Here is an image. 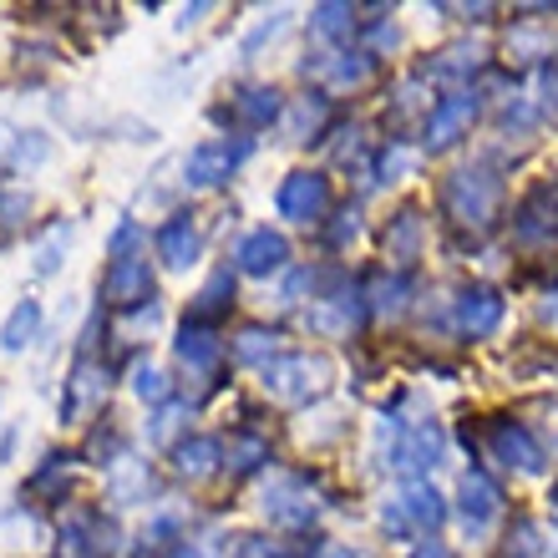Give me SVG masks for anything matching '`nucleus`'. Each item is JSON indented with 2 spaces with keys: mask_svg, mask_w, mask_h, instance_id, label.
<instances>
[{
  "mask_svg": "<svg viewBox=\"0 0 558 558\" xmlns=\"http://www.w3.org/2000/svg\"><path fill=\"white\" fill-rule=\"evenodd\" d=\"M72 462L76 457H61V452H51L41 462V472H31V493H36V498H41V493H51V498H61V493H66V483H72Z\"/></svg>",
  "mask_w": 558,
  "mask_h": 558,
  "instance_id": "nucleus-24",
  "label": "nucleus"
},
{
  "mask_svg": "<svg viewBox=\"0 0 558 558\" xmlns=\"http://www.w3.org/2000/svg\"><path fill=\"white\" fill-rule=\"evenodd\" d=\"M544 320H548V325H558V300H554V305L544 310Z\"/></svg>",
  "mask_w": 558,
  "mask_h": 558,
  "instance_id": "nucleus-37",
  "label": "nucleus"
},
{
  "mask_svg": "<svg viewBox=\"0 0 558 558\" xmlns=\"http://www.w3.org/2000/svg\"><path fill=\"white\" fill-rule=\"evenodd\" d=\"M412 558H452V554H447V548H441V544H422Z\"/></svg>",
  "mask_w": 558,
  "mask_h": 558,
  "instance_id": "nucleus-36",
  "label": "nucleus"
},
{
  "mask_svg": "<svg viewBox=\"0 0 558 558\" xmlns=\"http://www.w3.org/2000/svg\"><path fill=\"white\" fill-rule=\"evenodd\" d=\"M234 355L239 361H265L269 366V355H275V330H265V325H250V330H244V336H239V345H234Z\"/></svg>",
  "mask_w": 558,
  "mask_h": 558,
  "instance_id": "nucleus-28",
  "label": "nucleus"
},
{
  "mask_svg": "<svg viewBox=\"0 0 558 558\" xmlns=\"http://www.w3.org/2000/svg\"><path fill=\"white\" fill-rule=\"evenodd\" d=\"M198 250H204V234H198L193 214H173V219L158 229V259H162L168 269L198 265Z\"/></svg>",
  "mask_w": 558,
  "mask_h": 558,
  "instance_id": "nucleus-12",
  "label": "nucleus"
},
{
  "mask_svg": "<svg viewBox=\"0 0 558 558\" xmlns=\"http://www.w3.org/2000/svg\"><path fill=\"white\" fill-rule=\"evenodd\" d=\"M66 250H72V223H57V229L36 244V254H31L36 265H31V269H36V275H57L61 259H66Z\"/></svg>",
  "mask_w": 558,
  "mask_h": 558,
  "instance_id": "nucleus-25",
  "label": "nucleus"
},
{
  "mask_svg": "<svg viewBox=\"0 0 558 558\" xmlns=\"http://www.w3.org/2000/svg\"><path fill=\"white\" fill-rule=\"evenodd\" d=\"M275 118H279V92L275 87H244V92H234V102H229V122L250 128V133L269 128Z\"/></svg>",
  "mask_w": 558,
  "mask_h": 558,
  "instance_id": "nucleus-21",
  "label": "nucleus"
},
{
  "mask_svg": "<svg viewBox=\"0 0 558 558\" xmlns=\"http://www.w3.org/2000/svg\"><path fill=\"white\" fill-rule=\"evenodd\" d=\"M107 498L118 502V508H137V502H147L153 498V468L133 452L112 457V462H107Z\"/></svg>",
  "mask_w": 558,
  "mask_h": 558,
  "instance_id": "nucleus-10",
  "label": "nucleus"
},
{
  "mask_svg": "<svg viewBox=\"0 0 558 558\" xmlns=\"http://www.w3.org/2000/svg\"><path fill=\"white\" fill-rule=\"evenodd\" d=\"M493 457H498V462H508V468H518V472H538V468H544L538 441H533L518 422H498V426H493Z\"/></svg>",
  "mask_w": 558,
  "mask_h": 558,
  "instance_id": "nucleus-16",
  "label": "nucleus"
},
{
  "mask_svg": "<svg viewBox=\"0 0 558 558\" xmlns=\"http://www.w3.org/2000/svg\"><path fill=\"white\" fill-rule=\"evenodd\" d=\"M229 462H234V472H254L259 462H269V441L234 437V441H229Z\"/></svg>",
  "mask_w": 558,
  "mask_h": 558,
  "instance_id": "nucleus-29",
  "label": "nucleus"
},
{
  "mask_svg": "<svg viewBox=\"0 0 558 558\" xmlns=\"http://www.w3.org/2000/svg\"><path fill=\"white\" fill-rule=\"evenodd\" d=\"M229 305H234V275H229V269H214V275H208V284L198 290V305H193L189 320L193 325H208V320H219Z\"/></svg>",
  "mask_w": 558,
  "mask_h": 558,
  "instance_id": "nucleus-23",
  "label": "nucleus"
},
{
  "mask_svg": "<svg viewBox=\"0 0 558 558\" xmlns=\"http://www.w3.org/2000/svg\"><path fill=\"white\" fill-rule=\"evenodd\" d=\"M498 508H502L498 483H493L487 472L472 468L468 477H462V518H468V529H487V523L498 518Z\"/></svg>",
  "mask_w": 558,
  "mask_h": 558,
  "instance_id": "nucleus-17",
  "label": "nucleus"
},
{
  "mask_svg": "<svg viewBox=\"0 0 558 558\" xmlns=\"http://www.w3.org/2000/svg\"><path fill=\"white\" fill-rule=\"evenodd\" d=\"M250 153H254L250 137H234V143H229V137L198 143L189 158H183V183H189V189H219V183H229V173H234Z\"/></svg>",
  "mask_w": 558,
  "mask_h": 558,
  "instance_id": "nucleus-1",
  "label": "nucleus"
},
{
  "mask_svg": "<svg viewBox=\"0 0 558 558\" xmlns=\"http://www.w3.org/2000/svg\"><path fill=\"white\" fill-rule=\"evenodd\" d=\"M112 523H107V513H72L66 523H61V554L66 558H107L112 554Z\"/></svg>",
  "mask_w": 558,
  "mask_h": 558,
  "instance_id": "nucleus-7",
  "label": "nucleus"
},
{
  "mask_svg": "<svg viewBox=\"0 0 558 558\" xmlns=\"http://www.w3.org/2000/svg\"><path fill=\"white\" fill-rule=\"evenodd\" d=\"M178 361L193 371V376H208V371L223 361V345H219V336L208 330V325H183L178 330Z\"/></svg>",
  "mask_w": 558,
  "mask_h": 558,
  "instance_id": "nucleus-18",
  "label": "nucleus"
},
{
  "mask_svg": "<svg viewBox=\"0 0 558 558\" xmlns=\"http://www.w3.org/2000/svg\"><path fill=\"white\" fill-rule=\"evenodd\" d=\"M416 239H422V219H416V214H401L397 234H386V250H391V254H401V259H407V254L416 250Z\"/></svg>",
  "mask_w": 558,
  "mask_h": 558,
  "instance_id": "nucleus-31",
  "label": "nucleus"
},
{
  "mask_svg": "<svg viewBox=\"0 0 558 558\" xmlns=\"http://www.w3.org/2000/svg\"><path fill=\"white\" fill-rule=\"evenodd\" d=\"M137 239H143V229H137V219H122L118 229H112V239H107V259H133Z\"/></svg>",
  "mask_w": 558,
  "mask_h": 558,
  "instance_id": "nucleus-30",
  "label": "nucleus"
},
{
  "mask_svg": "<svg viewBox=\"0 0 558 558\" xmlns=\"http://www.w3.org/2000/svg\"><path fill=\"white\" fill-rule=\"evenodd\" d=\"M284 259H290V244L275 229H250L234 250V265L244 275H275V269H284Z\"/></svg>",
  "mask_w": 558,
  "mask_h": 558,
  "instance_id": "nucleus-11",
  "label": "nucleus"
},
{
  "mask_svg": "<svg viewBox=\"0 0 558 558\" xmlns=\"http://www.w3.org/2000/svg\"><path fill=\"white\" fill-rule=\"evenodd\" d=\"M325 381H330L325 355H279V361L265 366V391L279 401H305V397H315Z\"/></svg>",
  "mask_w": 558,
  "mask_h": 558,
  "instance_id": "nucleus-2",
  "label": "nucleus"
},
{
  "mask_svg": "<svg viewBox=\"0 0 558 558\" xmlns=\"http://www.w3.org/2000/svg\"><path fill=\"white\" fill-rule=\"evenodd\" d=\"M275 208H279V219H290V223L320 219L325 208H330V183L320 173H290L275 193Z\"/></svg>",
  "mask_w": 558,
  "mask_h": 558,
  "instance_id": "nucleus-4",
  "label": "nucleus"
},
{
  "mask_svg": "<svg viewBox=\"0 0 558 558\" xmlns=\"http://www.w3.org/2000/svg\"><path fill=\"white\" fill-rule=\"evenodd\" d=\"M493 204H498V183L487 173H452V183H447V208H452L462 223H487V214H493Z\"/></svg>",
  "mask_w": 558,
  "mask_h": 558,
  "instance_id": "nucleus-8",
  "label": "nucleus"
},
{
  "mask_svg": "<svg viewBox=\"0 0 558 558\" xmlns=\"http://www.w3.org/2000/svg\"><path fill=\"white\" fill-rule=\"evenodd\" d=\"M133 391H137V401H153V407H168V397H173L168 376H162L153 361H143V366L133 371Z\"/></svg>",
  "mask_w": 558,
  "mask_h": 558,
  "instance_id": "nucleus-26",
  "label": "nucleus"
},
{
  "mask_svg": "<svg viewBox=\"0 0 558 558\" xmlns=\"http://www.w3.org/2000/svg\"><path fill=\"white\" fill-rule=\"evenodd\" d=\"M41 300H21V305L5 315V325H0V351L5 355H21L31 351L36 340H41Z\"/></svg>",
  "mask_w": 558,
  "mask_h": 558,
  "instance_id": "nucleus-19",
  "label": "nucleus"
},
{
  "mask_svg": "<svg viewBox=\"0 0 558 558\" xmlns=\"http://www.w3.org/2000/svg\"><path fill=\"white\" fill-rule=\"evenodd\" d=\"M502 320V300L498 290H487V284H472V290H462V300H457V325L468 330V336H493Z\"/></svg>",
  "mask_w": 558,
  "mask_h": 558,
  "instance_id": "nucleus-14",
  "label": "nucleus"
},
{
  "mask_svg": "<svg viewBox=\"0 0 558 558\" xmlns=\"http://www.w3.org/2000/svg\"><path fill=\"white\" fill-rule=\"evenodd\" d=\"M441 518H447V508H441L437 487L407 483V487H401V498L381 513V523H386V529H397V533H407V529H437Z\"/></svg>",
  "mask_w": 558,
  "mask_h": 558,
  "instance_id": "nucleus-6",
  "label": "nucleus"
},
{
  "mask_svg": "<svg viewBox=\"0 0 558 558\" xmlns=\"http://www.w3.org/2000/svg\"><path fill=\"white\" fill-rule=\"evenodd\" d=\"M325 118V97H300L290 112V122H284V133H290V143H305V133H315Z\"/></svg>",
  "mask_w": 558,
  "mask_h": 558,
  "instance_id": "nucleus-27",
  "label": "nucleus"
},
{
  "mask_svg": "<svg viewBox=\"0 0 558 558\" xmlns=\"http://www.w3.org/2000/svg\"><path fill=\"white\" fill-rule=\"evenodd\" d=\"M265 513L275 518V523H284V529H305L310 518H315V498H310L294 477H275V483L265 487Z\"/></svg>",
  "mask_w": 558,
  "mask_h": 558,
  "instance_id": "nucleus-13",
  "label": "nucleus"
},
{
  "mask_svg": "<svg viewBox=\"0 0 558 558\" xmlns=\"http://www.w3.org/2000/svg\"><path fill=\"white\" fill-rule=\"evenodd\" d=\"M315 31H320V36L351 31V11H345V5H320V11H315Z\"/></svg>",
  "mask_w": 558,
  "mask_h": 558,
  "instance_id": "nucleus-32",
  "label": "nucleus"
},
{
  "mask_svg": "<svg viewBox=\"0 0 558 558\" xmlns=\"http://www.w3.org/2000/svg\"><path fill=\"white\" fill-rule=\"evenodd\" d=\"M219 437H189L173 447V472L178 477H189V483H204V477H214L219 472Z\"/></svg>",
  "mask_w": 558,
  "mask_h": 558,
  "instance_id": "nucleus-20",
  "label": "nucleus"
},
{
  "mask_svg": "<svg viewBox=\"0 0 558 558\" xmlns=\"http://www.w3.org/2000/svg\"><path fill=\"white\" fill-rule=\"evenodd\" d=\"M46 544V518L26 502H15L0 513V558H31Z\"/></svg>",
  "mask_w": 558,
  "mask_h": 558,
  "instance_id": "nucleus-9",
  "label": "nucleus"
},
{
  "mask_svg": "<svg viewBox=\"0 0 558 558\" xmlns=\"http://www.w3.org/2000/svg\"><path fill=\"white\" fill-rule=\"evenodd\" d=\"M26 208H31L26 193H0V223H15Z\"/></svg>",
  "mask_w": 558,
  "mask_h": 558,
  "instance_id": "nucleus-34",
  "label": "nucleus"
},
{
  "mask_svg": "<svg viewBox=\"0 0 558 558\" xmlns=\"http://www.w3.org/2000/svg\"><path fill=\"white\" fill-rule=\"evenodd\" d=\"M173 422H178V407H162V412H158V422L147 426V437H153V441H168V432H173Z\"/></svg>",
  "mask_w": 558,
  "mask_h": 558,
  "instance_id": "nucleus-35",
  "label": "nucleus"
},
{
  "mask_svg": "<svg viewBox=\"0 0 558 558\" xmlns=\"http://www.w3.org/2000/svg\"><path fill=\"white\" fill-rule=\"evenodd\" d=\"M107 401V366H97V361H76L72 376H66V391H61V422L76 426L82 416H92L97 407Z\"/></svg>",
  "mask_w": 558,
  "mask_h": 558,
  "instance_id": "nucleus-5",
  "label": "nucleus"
},
{
  "mask_svg": "<svg viewBox=\"0 0 558 558\" xmlns=\"http://www.w3.org/2000/svg\"><path fill=\"white\" fill-rule=\"evenodd\" d=\"M401 294H407V279H381V284H376V310H381V315H397Z\"/></svg>",
  "mask_w": 558,
  "mask_h": 558,
  "instance_id": "nucleus-33",
  "label": "nucleus"
},
{
  "mask_svg": "<svg viewBox=\"0 0 558 558\" xmlns=\"http://www.w3.org/2000/svg\"><path fill=\"white\" fill-rule=\"evenodd\" d=\"M102 300L118 310H137V305H153V265L143 254L133 259H112L102 275Z\"/></svg>",
  "mask_w": 558,
  "mask_h": 558,
  "instance_id": "nucleus-3",
  "label": "nucleus"
},
{
  "mask_svg": "<svg viewBox=\"0 0 558 558\" xmlns=\"http://www.w3.org/2000/svg\"><path fill=\"white\" fill-rule=\"evenodd\" d=\"M51 158V143L41 133H15V128H0V162L11 168H36V162Z\"/></svg>",
  "mask_w": 558,
  "mask_h": 558,
  "instance_id": "nucleus-22",
  "label": "nucleus"
},
{
  "mask_svg": "<svg viewBox=\"0 0 558 558\" xmlns=\"http://www.w3.org/2000/svg\"><path fill=\"white\" fill-rule=\"evenodd\" d=\"M477 118V97L472 92H457V97H447V102L426 118V147H447L457 143V133L468 128V122Z\"/></svg>",
  "mask_w": 558,
  "mask_h": 558,
  "instance_id": "nucleus-15",
  "label": "nucleus"
}]
</instances>
